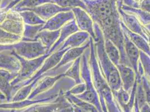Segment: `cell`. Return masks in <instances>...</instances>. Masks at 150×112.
Masks as SVG:
<instances>
[{"mask_svg":"<svg viewBox=\"0 0 150 112\" xmlns=\"http://www.w3.org/2000/svg\"><path fill=\"white\" fill-rule=\"evenodd\" d=\"M87 12L99 26L105 39L111 40L119 49L120 63L131 66L125 55V37L121 26L118 7L121 0H83Z\"/></svg>","mask_w":150,"mask_h":112,"instance_id":"1","label":"cell"},{"mask_svg":"<svg viewBox=\"0 0 150 112\" xmlns=\"http://www.w3.org/2000/svg\"><path fill=\"white\" fill-rule=\"evenodd\" d=\"M96 38L94 40L96 53L101 71L112 93L122 87V81L117 67L110 60L105 48V39L99 26L94 23Z\"/></svg>","mask_w":150,"mask_h":112,"instance_id":"2","label":"cell"},{"mask_svg":"<svg viewBox=\"0 0 150 112\" xmlns=\"http://www.w3.org/2000/svg\"><path fill=\"white\" fill-rule=\"evenodd\" d=\"M90 49V47L85 51L81 56V72L83 82L86 84V91L79 95L76 96L78 98L88 102L95 106L100 112L101 111L99 96L94 86L91 71L89 63Z\"/></svg>","mask_w":150,"mask_h":112,"instance_id":"3","label":"cell"},{"mask_svg":"<svg viewBox=\"0 0 150 112\" xmlns=\"http://www.w3.org/2000/svg\"><path fill=\"white\" fill-rule=\"evenodd\" d=\"M13 51L18 56L27 60H33L48 53V50L38 41L21 40L13 45H1V52Z\"/></svg>","mask_w":150,"mask_h":112,"instance_id":"4","label":"cell"},{"mask_svg":"<svg viewBox=\"0 0 150 112\" xmlns=\"http://www.w3.org/2000/svg\"><path fill=\"white\" fill-rule=\"evenodd\" d=\"M16 56L21 63V69L19 76L11 82L13 87L23 81H26L34 75L43 65L45 60L50 56L48 53L33 60H27L18 56L13 51H11Z\"/></svg>","mask_w":150,"mask_h":112,"instance_id":"5","label":"cell"},{"mask_svg":"<svg viewBox=\"0 0 150 112\" xmlns=\"http://www.w3.org/2000/svg\"><path fill=\"white\" fill-rule=\"evenodd\" d=\"M122 2L123 0H121L119 2L118 10L123 23L129 30L143 37L150 45V33L149 31L147 30L135 15L125 12L121 8L120 4Z\"/></svg>","mask_w":150,"mask_h":112,"instance_id":"6","label":"cell"},{"mask_svg":"<svg viewBox=\"0 0 150 112\" xmlns=\"http://www.w3.org/2000/svg\"><path fill=\"white\" fill-rule=\"evenodd\" d=\"M24 25L20 13L11 10L6 13L5 18L1 22V29L22 36Z\"/></svg>","mask_w":150,"mask_h":112,"instance_id":"7","label":"cell"},{"mask_svg":"<svg viewBox=\"0 0 150 112\" xmlns=\"http://www.w3.org/2000/svg\"><path fill=\"white\" fill-rule=\"evenodd\" d=\"M75 20L80 31L86 32L95 40L96 35L94 29V22L87 11L80 7L72 9Z\"/></svg>","mask_w":150,"mask_h":112,"instance_id":"8","label":"cell"},{"mask_svg":"<svg viewBox=\"0 0 150 112\" xmlns=\"http://www.w3.org/2000/svg\"><path fill=\"white\" fill-rule=\"evenodd\" d=\"M125 37V55L131 67L136 72L137 80H141V77L138 74L139 65L140 63L141 50L133 43L128 36L123 32Z\"/></svg>","mask_w":150,"mask_h":112,"instance_id":"9","label":"cell"},{"mask_svg":"<svg viewBox=\"0 0 150 112\" xmlns=\"http://www.w3.org/2000/svg\"><path fill=\"white\" fill-rule=\"evenodd\" d=\"M63 77H64L63 74L55 76L45 75L43 78L38 81L37 84L32 90L28 99H34L37 96L49 91L52 88L54 87L57 82Z\"/></svg>","mask_w":150,"mask_h":112,"instance_id":"10","label":"cell"},{"mask_svg":"<svg viewBox=\"0 0 150 112\" xmlns=\"http://www.w3.org/2000/svg\"><path fill=\"white\" fill-rule=\"evenodd\" d=\"M74 19H75V16L72 10L61 12L47 20L43 25L42 30L51 31L61 30L69 21Z\"/></svg>","mask_w":150,"mask_h":112,"instance_id":"11","label":"cell"},{"mask_svg":"<svg viewBox=\"0 0 150 112\" xmlns=\"http://www.w3.org/2000/svg\"><path fill=\"white\" fill-rule=\"evenodd\" d=\"M117 67L119 71L123 89L127 92L131 93L137 81L135 71L131 66L122 63H120Z\"/></svg>","mask_w":150,"mask_h":112,"instance_id":"12","label":"cell"},{"mask_svg":"<svg viewBox=\"0 0 150 112\" xmlns=\"http://www.w3.org/2000/svg\"><path fill=\"white\" fill-rule=\"evenodd\" d=\"M90 38L86 43L85 44L81 47L67 50L63 56L60 62L58 63V65L50 71H55L57 69H60L67 65L72 63L75 60H76L78 58L80 57L83 55V53L90 47Z\"/></svg>","mask_w":150,"mask_h":112,"instance_id":"13","label":"cell"},{"mask_svg":"<svg viewBox=\"0 0 150 112\" xmlns=\"http://www.w3.org/2000/svg\"><path fill=\"white\" fill-rule=\"evenodd\" d=\"M70 10H72L62 8L52 2L45 3L43 5H41L30 10V11H33L36 13L45 21L50 19L53 16H55L58 13L63 11H68Z\"/></svg>","mask_w":150,"mask_h":112,"instance_id":"14","label":"cell"},{"mask_svg":"<svg viewBox=\"0 0 150 112\" xmlns=\"http://www.w3.org/2000/svg\"><path fill=\"white\" fill-rule=\"evenodd\" d=\"M9 52H1V69L18 74L21 69V63L18 58L11 51Z\"/></svg>","mask_w":150,"mask_h":112,"instance_id":"15","label":"cell"},{"mask_svg":"<svg viewBox=\"0 0 150 112\" xmlns=\"http://www.w3.org/2000/svg\"><path fill=\"white\" fill-rule=\"evenodd\" d=\"M90 37V35L86 32L77 31L70 35L57 50H69L81 47L88 42Z\"/></svg>","mask_w":150,"mask_h":112,"instance_id":"16","label":"cell"},{"mask_svg":"<svg viewBox=\"0 0 150 112\" xmlns=\"http://www.w3.org/2000/svg\"><path fill=\"white\" fill-rule=\"evenodd\" d=\"M19 76L8 71L1 69V93L8 101L13 99V87L11 82Z\"/></svg>","mask_w":150,"mask_h":112,"instance_id":"17","label":"cell"},{"mask_svg":"<svg viewBox=\"0 0 150 112\" xmlns=\"http://www.w3.org/2000/svg\"><path fill=\"white\" fill-rule=\"evenodd\" d=\"M79 31L80 30L77 27V25L76 24L75 19L69 21L68 23H67L61 29L59 37L57 40L55 44L53 45V46L48 51V53L50 55H51L52 53H53L54 52H56L58 50L59 47L70 35Z\"/></svg>","mask_w":150,"mask_h":112,"instance_id":"18","label":"cell"},{"mask_svg":"<svg viewBox=\"0 0 150 112\" xmlns=\"http://www.w3.org/2000/svg\"><path fill=\"white\" fill-rule=\"evenodd\" d=\"M121 26L123 32H124L128 36L132 42L141 52H143L150 57V45L149 42L141 35L129 30L124 24L122 20L121 23Z\"/></svg>","mask_w":150,"mask_h":112,"instance_id":"19","label":"cell"},{"mask_svg":"<svg viewBox=\"0 0 150 112\" xmlns=\"http://www.w3.org/2000/svg\"><path fill=\"white\" fill-rule=\"evenodd\" d=\"M60 31L61 30L54 31L42 30L39 33L35 40L36 41H40L48 50H50L59 37Z\"/></svg>","mask_w":150,"mask_h":112,"instance_id":"20","label":"cell"},{"mask_svg":"<svg viewBox=\"0 0 150 112\" xmlns=\"http://www.w3.org/2000/svg\"><path fill=\"white\" fill-rule=\"evenodd\" d=\"M81 56L75 60L63 74L64 77L69 78L74 81L76 85L83 82L81 72Z\"/></svg>","mask_w":150,"mask_h":112,"instance_id":"21","label":"cell"},{"mask_svg":"<svg viewBox=\"0 0 150 112\" xmlns=\"http://www.w3.org/2000/svg\"><path fill=\"white\" fill-rule=\"evenodd\" d=\"M120 7L125 12L135 15L143 25H150V13L139 8H134L125 5L123 2L120 4Z\"/></svg>","mask_w":150,"mask_h":112,"instance_id":"22","label":"cell"},{"mask_svg":"<svg viewBox=\"0 0 150 112\" xmlns=\"http://www.w3.org/2000/svg\"><path fill=\"white\" fill-rule=\"evenodd\" d=\"M24 24L31 25H44L45 21L33 11L25 10L19 12Z\"/></svg>","mask_w":150,"mask_h":112,"instance_id":"23","label":"cell"},{"mask_svg":"<svg viewBox=\"0 0 150 112\" xmlns=\"http://www.w3.org/2000/svg\"><path fill=\"white\" fill-rule=\"evenodd\" d=\"M105 48L110 60L117 66L120 63V53L119 49L111 40L108 39H105Z\"/></svg>","mask_w":150,"mask_h":112,"instance_id":"24","label":"cell"},{"mask_svg":"<svg viewBox=\"0 0 150 112\" xmlns=\"http://www.w3.org/2000/svg\"><path fill=\"white\" fill-rule=\"evenodd\" d=\"M50 2H51L50 0H23L11 10L18 12L30 10L45 3Z\"/></svg>","mask_w":150,"mask_h":112,"instance_id":"25","label":"cell"},{"mask_svg":"<svg viewBox=\"0 0 150 112\" xmlns=\"http://www.w3.org/2000/svg\"><path fill=\"white\" fill-rule=\"evenodd\" d=\"M44 25H24V29L22 35L24 41H36L35 38L40 31L42 30Z\"/></svg>","mask_w":150,"mask_h":112,"instance_id":"26","label":"cell"},{"mask_svg":"<svg viewBox=\"0 0 150 112\" xmlns=\"http://www.w3.org/2000/svg\"><path fill=\"white\" fill-rule=\"evenodd\" d=\"M52 2L54 3L64 9H73L74 8L80 7L87 11V6L83 0H50Z\"/></svg>","mask_w":150,"mask_h":112,"instance_id":"27","label":"cell"},{"mask_svg":"<svg viewBox=\"0 0 150 112\" xmlns=\"http://www.w3.org/2000/svg\"><path fill=\"white\" fill-rule=\"evenodd\" d=\"M63 102L50 104H37L27 108L22 112H56L57 109L61 106Z\"/></svg>","mask_w":150,"mask_h":112,"instance_id":"28","label":"cell"},{"mask_svg":"<svg viewBox=\"0 0 150 112\" xmlns=\"http://www.w3.org/2000/svg\"><path fill=\"white\" fill-rule=\"evenodd\" d=\"M21 35L11 33L1 29V45H8L16 43L22 40Z\"/></svg>","mask_w":150,"mask_h":112,"instance_id":"29","label":"cell"},{"mask_svg":"<svg viewBox=\"0 0 150 112\" xmlns=\"http://www.w3.org/2000/svg\"><path fill=\"white\" fill-rule=\"evenodd\" d=\"M135 99L137 101L139 108H141L142 106H144V104L146 103L144 90L143 85L141 80L140 81L137 80V86L136 89Z\"/></svg>","mask_w":150,"mask_h":112,"instance_id":"30","label":"cell"},{"mask_svg":"<svg viewBox=\"0 0 150 112\" xmlns=\"http://www.w3.org/2000/svg\"><path fill=\"white\" fill-rule=\"evenodd\" d=\"M86 84H85L84 82H83L80 84L75 85L74 86L66 92L68 93L72 94L75 96H77L83 93L86 91Z\"/></svg>","mask_w":150,"mask_h":112,"instance_id":"31","label":"cell"},{"mask_svg":"<svg viewBox=\"0 0 150 112\" xmlns=\"http://www.w3.org/2000/svg\"><path fill=\"white\" fill-rule=\"evenodd\" d=\"M141 81L144 90L146 103L150 106V86L149 80L144 75L141 77Z\"/></svg>","mask_w":150,"mask_h":112,"instance_id":"32","label":"cell"},{"mask_svg":"<svg viewBox=\"0 0 150 112\" xmlns=\"http://www.w3.org/2000/svg\"><path fill=\"white\" fill-rule=\"evenodd\" d=\"M139 9L150 13V0H142L139 4Z\"/></svg>","mask_w":150,"mask_h":112,"instance_id":"33","label":"cell"},{"mask_svg":"<svg viewBox=\"0 0 150 112\" xmlns=\"http://www.w3.org/2000/svg\"><path fill=\"white\" fill-rule=\"evenodd\" d=\"M139 111L140 112H150V106L146 103L139 108Z\"/></svg>","mask_w":150,"mask_h":112,"instance_id":"34","label":"cell"},{"mask_svg":"<svg viewBox=\"0 0 150 112\" xmlns=\"http://www.w3.org/2000/svg\"><path fill=\"white\" fill-rule=\"evenodd\" d=\"M133 112H140L139 111V108L138 105L137 101L135 99L134 104V108H133Z\"/></svg>","mask_w":150,"mask_h":112,"instance_id":"35","label":"cell"},{"mask_svg":"<svg viewBox=\"0 0 150 112\" xmlns=\"http://www.w3.org/2000/svg\"><path fill=\"white\" fill-rule=\"evenodd\" d=\"M134 1H135L136 2H137L138 4H140V3L142 1V0H133Z\"/></svg>","mask_w":150,"mask_h":112,"instance_id":"36","label":"cell"},{"mask_svg":"<svg viewBox=\"0 0 150 112\" xmlns=\"http://www.w3.org/2000/svg\"><path fill=\"white\" fill-rule=\"evenodd\" d=\"M149 85H150V81H149Z\"/></svg>","mask_w":150,"mask_h":112,"instance_id":"37","label":"cell"}]
</instances>
